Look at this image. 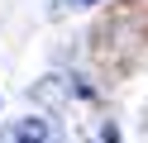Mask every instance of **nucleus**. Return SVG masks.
Returning <instances> with one entry per match:
<instances>
[{"label":"nucleus","mask_w":148,"mask_h":143,"mask_svg":"<svg viewBox=\"0 0 148 143\" xmlns=\"http://www.w3.org/2000/svg\"><path fill=\"white\" fill-rule=\"evenodd\" d=\"M14 143H58V124L48 114H24L14 124Z\"/></svg>","instance_id":"f257e3e1"},{"label":"nucleus","mask_w":148,"mask_h":143,"mask_svg":"<svg viewBox=\"0 0 148 143\" xmlns=\"http://www.w3.org/2000/svg\"><path fill=\"white\" fill-rule=\"evenodd\" d=\"M91 5H100V0H58V5H53V10H58V14H62V10H91Z\"/></svg>","instance_id":"f03ea898"},{"label":"nucleus","mask_w":148,"mask_h":143,"mask_svg":"<svg viewBox=\"0 0 148 143\" xmlns=\"http://www.w3.org/2000/svg\"><path fill=\"white\" fill-rule=\"evenodd\" d=\"M0 105H5V100H0Z\"/></svg>","instance_id":"7ed1b4c3"}]
</instances>
